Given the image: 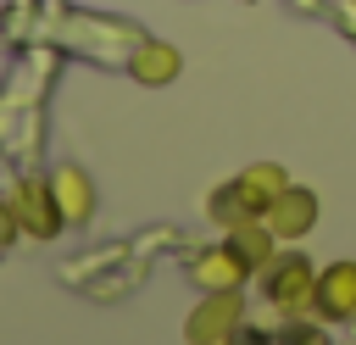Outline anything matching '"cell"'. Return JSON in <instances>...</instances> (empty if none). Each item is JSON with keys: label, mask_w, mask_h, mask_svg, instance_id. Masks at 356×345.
Returning a JSON list of instances; mask_svg holds the SVG:
<instances>
[{"label": "cell", "mask_w": 356, "mask_h": 345, "mask_svg": "<svg viewBox=\"0 0 356 345\" xmlns=\"http://www.w3.org/2000/svg\"><path fill=\"white\" fill-rule=\"evenodd\" d=\"M261 273H267L261 289H267V300H273L278 312H306V306H312V295H317V267H312L300 250L273 256Z\"/></svg>", "instance_id": "cell-1"}, {"label": "cell", "mask_w": 356, "mask_h": 345, "mask_svg": "<svg viewBox=\"0 0 356 345\" xmlns=\"http://www.w3.org/2000/svg\"><path fill=\"white\" fill-rule=\"evenodd\" d=\"M239 323H245V306H239V289H234V295H206L189 312L184 334H189V345H234Z\"/></svg>", "instance_id": "cell-2"}, {"label": "cell", "mask_w": 356, "mask_h": 345, "mask_svg": "<svg viewBox=\"0 0 356 345\" xmlns=\"http://www.w3.org/2000/svg\"><path fill=\"white\" fill-rule=\"evenodd\" d=\"M250 273H256V267H250V262H245V256H239L228 239H222V245H206V250L189 262V278H195L206 295H234V289H239Z\"/></svg>", "instance_id": "cell-3"}, {"label": "cell", "mask_w": 356, "mask_h": 345, "mask_svg": "<svg viewBox=\"0 0 356 345\" xmlns=\"http://www.w3.org/2000/svg\"><path fill=\"white\" fill-rule=\"evenodd\" d=\"M11 211H17L22 234H33V239H56L67 228L56 200H50V184H39V178H17L11 184Z\"/></svg>", "instance_id": "cell-4"}, {"label": "cell", "mask_w": 356, "mask_h": 345, "mask_svg": "<svg viewBox=\"0 0 356 345\" xmlns=\"http://www.w3.org/2000/svg\"><path fill=\"white\" fill-rule=\"evenodd\" d=\"M261 217H267V228H273L284 245H295V239H306V234L317 228V195H312V189H300V184H289V189H284Z\"/></svg>", "instance_id": "cell-5"}, {"label": "cell", "mask_w": 356, "mask_h": 345, "mask_svg": "<svg viewBox=\"0 0 356 345\" xmlns=\"http://www.w3.org/2000/svg\"><path fill=\"white\" fill-rule=\"evenodd\" d=\"M44 184H50V200H56V211H61L67 228H83L95 217V184H89L83 167H56Z\"/></svg>", "instance_id": "cell-6"}, {"label": "cell", "mask_w": 356, "mask_h": 345, "mask_svg": "<svg viewBox=\"0 0 356 345\" xmlns=\"http://www.w3.org/2000/svg\"><path fill=\"white\" fill-rule=\"evenodd\" d=\"M312 306L328 317V323H350L356 317V262H334L317 273V295Z\"/></svg>", "instance_id": "cell-7"}, {"label": "cell", "mask_w": 356, "mask_h": 345, "mask_svg": "<svg viewBox=\"0 0 356 345\" xmlns=\"http://www.w3.org/2000/svg\"><path fill=\"white\" fill-rule=\"evenodd\" d=\"M128 72H134V83L161 89V83H172V78L184 72V56H178L167 39H139V45L128 50Z\"/></svg>", "instance_id": "cell-8"}, {"label": "cell", "mask_w": 356, "mask_h": 345, "mask_svg": "<svg viewBox=\"0 0 356 345\" xmlns=\"http://www.w3.org/2000/svg\"><path fill=\"white\" fill-rule=\"evenodd\" d=\"M234 189L245 195V206H250V211H267V206L289 189V172H284L278 161H250V167L234 178Z\"/></svg>", "instance_id": "cell-9"}, {"label": "cell", "mask_w": 356, "mask_h": 345, "mask_svg": "<svg viewBox=\"0 0 356 345\" xmlns=\"http://www.w3.org/2000/svg\"><path fill=\"white\" fill-rule=\"evenodd\" d=\"M228 245H234L250 267H267V262L278 256V245H284V239L267 228V217H245V223H234V228H228Z\"/></svg>", "instance_id": "cell-10"}, {"label": "cell", "mask_w": 356, "mask_h": 345, "mask_svg": "<svg viewBox=\"0 0 356 345\" xmlns=\"http://www.w3.org/2000/svg\"><path fill=\"white\" fill-rule=\"evenodd\" d=\"M206 211H211V223H217V228H234V223H245V217H261V211H250V206H245V195H239L234 184H222V189H211V200H206Z\"/></svg>", "instance_id": "cell-11"}, {"label": "cell", "mask_w": 356, "mask_h": 345, "mask_svg": "<svg viewBox=\"0 0 356 345\" xmlns=\"http://www.w3.org/2000/svg\"><path fill=\"white\" fill-rule=\"evenodd\" d=\"M22 234V223H17V211H11V200H0V245H11Z\"/></svg>", "instance_id": "cell-12"}]
</instances>
